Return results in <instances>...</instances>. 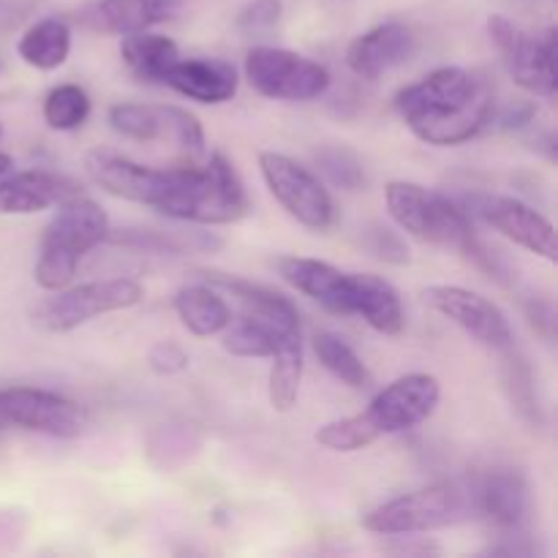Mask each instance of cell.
Wrapping results in <instances>:
<instances>
[{"mask_svg":"<svg viewBox=\"0 0 558 558\" xmlns=\"http://www.w3.org/2000/svg\"><path fill=\"white\" fill-rule=\"evenodd\" d=\"M396 112L425 145L456 147L494 123L496 101L488 80L461 65H441L398 90Z\"/></svg>","mask_w":558,"mask_h":558,"instance_id":"1","label":"cell"},{"mask_svg":"<svg viewBox=\"0 0 558 558\" xmlns=\"http://www.w3.org/2000/svg\"><path fill=\"white\" fill-rule=\"evenodd\" d=\"M259 172L278 205L311 232H327L336 221V205L319 174L283 153H259Z\"/></svg>","mask_w":558,"mask_h":558,"instance_id":"8","label":"cell"},{"mask_svg":"<svg viewBox=\"0 0 558 558\" xmlns=\"http://www.w3.org/2000/svg\"><path fill=\"white\" fill-rule=\"evenodd\" d=\"M472 213L515 245L545 262L558 259L556 229L539 210L515 196L480 194L472 199Z\"/></svg>","mask_w":558,"mask_h":558,"instance_id":"13","label":"cell"},{"mask_svg":"<svg viewBox=\"0 0 558 558\" xmlns=\"http://www.w3.org/2000/svg\"><path fill=\"white\" fill-rule=\"evenodd\" d=\"M349 276H352V314L363 316L365 325L381 336H401L407 314L398 289L374 272H349Z\"/></svg>","mask_w":558,"mask_h":558,"instance_id":"22","label":"cell"},{"mask_svg":"<svg viewBox=\"0 0 558 558\" xmlns=\"http://www.w3.org/2000/svg\"><path fill=\"white\" fill-rule=\"evenodd\" d=\"M0 428H20L52 439H76L85 430V412L58 392L38 387L0 390Z\"/></svg>","mask_w":558,"mask_h":558,"instance_id":"9","label":"cell"},{"mask_svg":"<svg viewBox=\"0 0 558 558\" xmlns=\"http://www.w3.org/2000/svg\"><path fill=\"white\" fill-rule=\"evenodd\" d=\"M161 85L172 87L196 104H227L238 93V69L221 58H180L163 74Z\"/></svg>","mask_w":558,"mask_h":558,"instance_id":"19","label":"cell"},{"mask_svg":"<svg viewBox=\"0 0 558 558\" xmlns=\"http://www.w3.org/2000/svg\"><path fill=\"white\" fill-rule=\"evenodd\" d=\"M248 213L251 196L234 163L223 153H210L205 163V191H202L194 223L223 227V223L243 221Z\"/></svg>","mask_w":558,"mask_h":558,"instance_id":"18","label":"cell"},{"mask_svg":"<svg viewBox=\"0 0 558 558\" xmlns=\"http://www.w3.org/2000/svg\"><path fill=\"white\" fill-rule=\"evenodd\" d=\"M85 172L93 183L118 199L147 205L161 213L178 183V167L153 169L140 161L109 150H93L85 156Z\"/></svg>","mask_w":558,"mask_h":558,"instance_id":"10","label":"cell"},{"mask_svg":"<svg viewBox=\"0 0 558 558\" xmlns=\"http://www.w3.org/2000/svg\"><path fill=\"white\" fill-rule=\"evenodd\" d=\"M245 80L272 101H316L330 90V71L292 49L256 47L245 54Z\"/></svg>","mask_w":558,"mask_h":558,"instance_id":"7","label":"cell"},{"mask_svg":"<svg viewBox=\"0 0 558 558\" xmlns=\"http://www.w3.org/2000/svg\"><path fill=\"white\" fill-rule=\"evenodd\" d=\"M283 16L281 0H251L234 16V27L248 38H265L278 27Z\"/></svg>","mask_w":558,"mask_h":558,"instance_id":"36","label":"cell"},{"mask_svg":"<svg viewBox=\"0 0 558 558\" xmlns=\"http://www.w3.org/2000/svg\"><path fill=\"white\" fill-rule=\"evenodd\" d=\"M474 515L472 490L458 483H434L385 501L363 518V529L379 537H412L439 532Z\"/></svg>","mask_w":558,"mask_h":558,"instance_id":"4","label":"cell"},{"mask_svg":"<svg viewBox=\"0 0 558 558\" xmlns=\"http://www.w3.org/2000/svg\"><path fill=\"white\" fill-rule=\"evenodd\" d=\"M425 303H428L430 311L461 327L480 347H488L494 352H505V349L512 347L510 319L494 300L483 298L480 292L439 283V287L425 289Z\"/></svg>","mask_w":558,"mask_h":558,"instance_id":"12","label":"cell"},{"mask_svg":"<svg viewBox=\"0 0 558 558\" xmlns=\"http://www.w3.org/2000/svg\"><path fill=\"white\" fill-rule=\"evenodd\" d=\"M172 305L180 325L196 338L221 336L229 322H232V308H229L227 300L218 294L216 287L205 281L180 287L174 292Z\"/></svg>","mask_w":558,"mask_h":558,"instance_id":"23","label":"cell"},{"mask_svg":"<svg viewBox=\"0 0 558 558\" xmlns=\"http://www.w3.org/2000/svg\"><path fill=\"white\" fill-rule=\"evenodd\" d=\"M76 180L49 169H25L0 178V216H33L80 196Z\"/></svg>","mask_w":558,"mask_h":558,"instance_id":"16","label":"cell"},{"mask_svg":"<svg viewBox=\"0 0 558 558\" xmlns=\"http://www.w3.org/2000/svg\"><path fill=\"white\" fill-rule=\"evenodd\" d=\"M385 205L392 221L409 238H417L420 243H434L456 248L466 254L469 259L477 262L483 270L499 276V262L490 254L488 245L477 238L472 216L466 207L458 205L447 194L434 189H425L409 180H392L385 189Z\"/></svg>","mask_w":558,"mask_h":558,"instance_id":"2","label":"cell"},{"mask_svg":"<svg viewBox=\"0 0 558 558\" xmlns=\"http://www.w3.org/2000/svg\"><path fill=\"white\" fill-rule=\"evenodd\" d=\"M199 278L205 283H210V287L232 294V298L243 305V314L265 322V325L276 332L278 341L303 338V332H300L298 305H294L287 294L276 292V289L265 287V283L245 281V278L229 276V272L218 270H199Z\"/></svg>","mask_w":558,"mask_h":558,"instance_id":"15","label":"cell"},{"mask_svg":"<svg viewBox=\"0 0 558 558\" xmlns=\"http://www.w3.org/2000/svg\"><path fill=\"white\" fill-rule=\"evenodd\" d=\"M474 512L499 532H518L529 515L526 480L512 469L488 472L472 490Z\"/></svg>","mask_w":558,"mask_h":558,"instance_id":"20","label":"cell"},{"mask_svg":"<svg viewBox=\"0 0 558 558\" xmlns=\"http://www.w3.org/2000/svg\"><path fill=\"white\" fill-rule=\"evenodd\" d=\"M112 243L145 254H213L221 248V240L210 232H163V229H120L109 232Z\"/></svg>","mask_w":558,"mask_h":558,"instance_id":"26","label":"cell"},{"mask_svg":"<svg viewBox=\"0 0 558 558\" xmlns=\"http://www.w3.org/2000/svg\"><path fill=\"white\" fill-rule=\"evenodd\" d=\"M441 401V385L430 374H407L379 390L365 409V417L381 436H396L414 430L434 417Z\"/></svg>","mask_w":558,"mask_h":558,"instance_id":"11","label":"cell"},{"mask_svg":"<svg viewBox=\"0 0 558 558\" xmlns=\"http://www.w3.org/2000/svg\"><path fill=\"white\" fill-rule=\"evenodd\" d=\"M505 387H507V396H510L512 407L518 409V414L526 420H539V403L534 398V379H532V371H529L526 360L521 354L505 349Z\"/></svg>","mask_w":558,"mask_h":558,"instance_id":"34","label":"cell"},{"mask_svg":"<svg viewBox=\"0 0 558 558\" xmlns=\"http://www.w3.org/2000/svg\"><path fill=\"white\" fill-rule=\"evenodd\" d=\"M163 120H167L163 140L178 145L180 150L189 153L191 158L205 156V129H202L199 118H196L194 112L167 104V107H163Z\"/></svg>","mask_w":558,"mask_h":558,"instance_id":"35","label":"cell"},{"mask_svg":"<svg viewBox=\"0 0 558 558\" xmlns=\"http://www.w3.org/2000/svg\"><path fill=\"white\" fill-rule=\"evenodd\" d=\"M114 134L136 142H158L163 140L167 120H163V107H150V104H114L107 114Z\"/></svg>","mask_w":558,"mask_h":558,"instance_id":"30","label":"cell"},{"mask_svg":"<svg viewBox=\"0 0 558 558\" xmlns=\"http://www.w3.org/2000/svg\"><path fill=\"white\" fill-rule=\"evenodd\" d=\"M278 276L336 316H352V276L311 256H281Z\"/></svg>","mask_w":558,"mask_h":558,"instance_id":"17","label":"cell"},{"mask_svg":"<svg viewBox=\"0 0 558 558\" xmlns=\"http://www.w3.org/2000/svg\"><path fill=\"white\" fill-rule=\"evenodd\" d=\"M178 9L180 0H96L85 9L82 22L107 36H131L172 20Z\"/></svg>","mask_w":558,"mask_h":558,"instance_id":"21","label":"cell"},{"mask_svg":"<svg viewBox=\"0 0 558 558\" xmlns=\"http://www.w3.org/2000/svg\"><path fill=\"white\" fill-rule=\"evenodd\" d=\"M223 336V349L234 357L245 360H270L278 349V336L254 316L243 314L240 319H232L227 325Z\"/></svg>","mask_w":558,"mask_h":558,"instance_id":"29","label":"cell"},{"mask_svg":"<svg viewBox=\"0 0 558 558\" xmlns=\"http://www.w3.org/2000/svg\"><path fill=\"white\" fill-rule=\"evenodd\" d=\"M41 114L52 131H76L90 118V96L80 85H58L44 98Z\"/></svg>","mask_w":558,"mask_h":558,"instance_id":"31","label":"cell"},{"mask_svg":"<svg viewBox=\"0 0 558 558\" xmlns=\"http://www.w3.org/2000/svg\"><path fill=\"white\" fill-rule=\"evenodd\" d=\"M142 300L145 289L134 278H104L52 292V298L36 305L33 322L47 332H71L98 316L134 308Z\"/></svg>","mask_w":558,"mask_h":558,"instance_id":"5","label":"cell"},{"mask_svg":"<svg viewBox=\"0 0 558 558\" xmlns=\"http://www.w3.org/2000/svg\"><path fill=\"white\" fill-rule=\"evenodd\" d=\"M11 167H14V161H11L9 153H0V178H3V174H9Z\"/></svg>","mask_w":558,"mask_h":558,"instance_id":"41","label":"cell"},{"mask_svg":"<svg viewBox=\"0 0 558 558\" xmlns=\"http://www.w3.org/2000/svg\"><path fill=\"white\" fill-rule=\"evenodd\" d=\"M189 352L180 347L178 341H158L156 347L147 352V365L153 374L158 376H178L189 368Z\"/></svg>","mask_w":558,"mask_h":558,"instance_id":"38","label":"cell"},{"mask_svg":"<svg viewBox=\"0 0 558 558\" xmlns=\"http://www.w3.org/2000/svg\"><path fill=\"white\" fill-rule=\"evenodd\" d=\"M0 136H3V129H0Z\"/></svg>","mask_w":558,"mask_h":558,"instance_id":"42","label":"cell"},{"mask_svg":"<svg viewBox=\"0 0 558 558\" xmlns=\"http://www.w3.org/2000/svg\"><path fill=\"white\" fill-rule=\"evenodd\" d=\"M109 218L101 207L87 196L58 205L52 221L47 223L38 243V259L33 267V278L44 292H58L74 281L80 262L96 245L109 238Z\"/></svg>","mask_w":558,"mask_h":558,"instance_id":"3","label":"cell"},{"mask_svg":"<svg viewBox=\"0 0 558 558\" xmlns=\"http://www.w3.org/2000/svg\"><path fill=\"white\" fill-rule=\"evenodd\" d=\"M120 58L129 65L131 74L142 82H161L163 74L180 60L178 44L161 33L140 31L123 36L120 44Z\"/></svg>","mask_w":558,"mask_h":558,"instance_id":"25","label":"cell"},{"mask_svg":"<svg viewBox=\"0 0 558 558\" xmlns=\"http://www.w3.org/2000/svg\"><path fill=\"white\" fill-rule=\"evenodd\" d=\"M376 439H379V434H376L374 425L368 423L363 412L352 414V417L332 420V423H325L316 430V441L330 452H357L374 445Z\"/></svg>","mask_w":558,"mask_h":558,"instance_id":"32","label":"cell"},{"mask_svg":"<svg viewBox=\"0 0 558 558\" xmlns=\"http://www.w3.org/2000/svg\"><path fill=\"white\" fill-rule=\"evenodd\" d=\"M16 54L31 69H60L71 54V27L58 16H44L22 33L20 41H16Z\"/></svg>","mask_w":558,"mask_h":558,"instance_id":"24","label":"cell"},{"mask_svg":"<svg viewBox=\"0 0 558 558\" xmlns=\"http://www.w3.org/2000/svg\"><path fill=\"white\" fill-rule=\"evenodd\" d=\"M270 363V379H267L270 407L281 414L292 412L298 407L300 381H303V338L278 341Z\"/></svg>","mask_w":558,"mask_h":558,"instance_id":"27","label":"cell"},{"mask_svg":"<svg viewBox=\"0 0 558 558\" xmlns=\"http://www.w3.org/2000/svg\"><path fill=\"white\" fill-rule=\"evenodd\" d=\"M417 54V36L403 22H381L354 38L347 49V65L360 80L376 82Z\"/></svg>","mask_w":558,"mask_h":558,"instance_id":"14","label":"cell"},{"mask_svg":"<svg viewBox=\"0 0 558 558\" xmlns=\"http://www.w3.org/2000/svg\"><path fill=\"white\" fill-rule=\"evenodd\" d=\"M319 172L330 185L341 191H357L365 185V167L354 150L343 145H325L314 153Z\"/></svg>","mask_w":558,"mask_h":558,"instance_id":"33","label":"cell"},{"mask_svg":"<svg viewBox=\"0 0 558 558\" xmlns=\"http://www.w3.org/2000/svg\"><path fill=\"white\" fill-rule=\"evenodd\" d=\"M529 319H532V325L537 327V330L543 332L545 338H554V327H556L554 305L543 303V300H537V303H534L532 308H529Z\"/></svg>","mask_w":558,"mask_h":558,"instance_id":"39","label":"cell"},{"mask_svg":"<svg viewBox=\"0 0 558 558\" xmlns=\"http://www.w3.org/2000/svg\"><path fill=\"white\" fill-rule=\"evenodd\" d=\"M314 354L341 385L352 387V390H365L371 385V371L365 368L360 354L336 332H316Z\"/></svg>","mask_w":558,"mask_h":558,"instance_id":"28","label":"cell"},{"mask_svg":"<svg viewBox=\"0 0 558 558\" xmlns=\"http://www.w3.org/2000/svg\"><path fill=\"white\" fill-rule=\"evenodd\" d=\"M488 38L499 52L501 65L518 87L539 98L554 101L558 93V36L550 27L543 38H534L512 20L501 14L488 16Z\"/></svg>","mask_w":558,"mask_h":558,"instance_id":"6","label":"cell"},{"mask_svg":"<svg viewBox=\"0 0 558 558\" xmlns=\"http://www.w3.org/2000/svg\"><path fill=\"white\" fill-rule=\"evenodd\" d=\"M532 104H515V107H507V112L501 114L499 123L505 125V129H521V125H526L529 120H532Z\"/></svg>","mask_w":558,"mask_h":558,"instance_id":"40","label":"cell"},{"mask_svg":"<svg viewBox=\"0 0 558 558\" xmlns=\"http://www.w3.org/2000/svg\"><path fill=\"white\" fill-rule=\"evenodd\" d=\"M363 245L381 262L390 265H407L409 262V245L396 229L381 227V223H371L363 232Z\"/></svg>","mask_w":558,"mask_h":558,"instance_id":"37","label":"cell"}]
</instances>
